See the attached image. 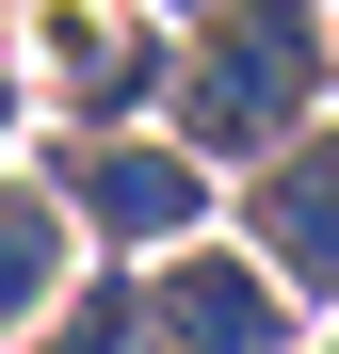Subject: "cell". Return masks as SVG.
<instances>
[{
    "label": "cell",
    "mask_w": 339,
    "mask_h": 354,
    "mask_svg": "<svg viewBox=\"0 0 339 354\" xmlns=\"http://www.w3.org/2000/svg\"><path fill=\"white\" fill-rule=\"evenodd\" d=\"M162 113H178V145L194 177L210 161H259L275 129H307L323 113V0H210L194 17V48L162 65Z\"/></svg>",
    "instance_id": "obj_1"
},
{
    "label": "cell",
    "mask_w": 339,
    "mask_h": 354,
    "mask_svg": "<svg viewBox=\"0 0 339 354\" xmlns=\"http://www.w3.org/2000/svg\"><path fill=\"white\" fill-rule=\"evenodd\" d=\"M0 65L49 129H130L178 65V32L146 17V0H0Z\"/></svg>",
    "instance_id": "obj_2"
},
{
    "label": "cell",
    "mask_w": 339,
    "mask_h": 354,
    "mask_svg": "<svg viewBox=\"0 0 339 354\" xmlns=\"http://www.w3.org/2000/svg\"><path fill=\"white\" fill-rule=\"evenodd\" d=\"M33 194L65 209V242H130V258H178V242H210V177L162 145V129H49Z\"/></svg>",
    "instance_id": "obj_3"
},
{
    "label": "cell",
    "mask_w": 339,
    "mask_h": 354,
    "mask_svg": "<svg viewBox=\"0 0 339 354\" xmlns=\"http://www.w3.org/2000/svg\"><path fill=\"white\" fill-rule=\"evenodd\" d=\"M130 290H146V354H307L291 290H275L243 242H178V258L130 274Z\"/></svg>",
    "instance_id": "obj_4"
},
{
    "label": "cell",
    "mask_w": 339,
    "mask_h": 354,
    "mask_svg": "<svg viewBox=\"0 0 339 354\" xmlns=\"http://www.w3.org/2000/svg\"><path fill=\"white\" fill-rule=\"evenodd\" d=\"M81 274V242H65V209L33 194V177H0V354H17L33 322H49V290Z\"/></svg>",
    "instance_id": "obj_5"
},
{
    "label": "cell",
    "mask_w": 339,
    "mask_h": 354,
    "mask_svg": "<svg viewBox=\"0 0 339 354\" xmlns=\"http://www.w3.org/2000/svg\"><path fill=\"white\" fill-rule=\"evenodd\" d=\"M243 225H259V258H275V290H291V322H307L323 306V145L275 161L259 194H243Z\"/></svg>",
    "instance_id": "obj_6"
},
{
    "label": "cell",
    "mask_w": 339,
    "mask_h": 354,
    "mask_svg": "<svg viewBox=\"0 0 339 354\" xmlns=\"http://www.w3.org/2000/svg\"><path fill=\"white\" fill-rule=\"evenodd\" d=\"M17 354H146V290H130V274H97V290L65 274V290H49V322H33Z\"/></svg>",
    "instance_id": "obj_7"
},
{
    "label": "cell",
    "mask_w": 339,
    "mask_h": 354,
    "mask_svg": "<svg viewBox=\"0 0 339 354\" xmlns=\"http://www.w3.org/2000/svg\"><path fill=\"white\" fill-rule=\"evenodd\" d=\"M17 129H33V97H17V65H0V145H17Z\"/></svg>",
    "instance_id": "obj_8"
},
{
    "label": "cell",
    "mask_w": 339,
    "mask_h": 354,
    "mask_svg": "<svg viewBox=\"0 0 339 354\" xmlns=\"http://www.w3.org/2000/svg\"><path fill=\"white\" fill-rule=\"evenodd\" d=\"M146 17H162V0H146ZM194 17H210V0H194Z\"/></svg>",
    "instance_id": "obj_9"
}]
</instances>
